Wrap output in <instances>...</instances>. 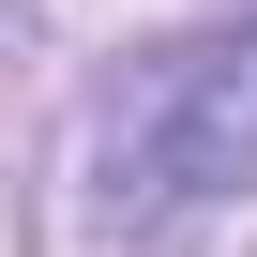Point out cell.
Returning a JSON list of instances; mask_svg holds the SVG:
<instances>
[{
	"label": "cell",
	"instance_id": "6da1fadb",
	"mask_svg": "<svg viewBox=\"0 0 257 257\" xmlns=\"http://www.w3.org/2000/svg\"><path fill=\"white\" fill-rule=\"evenodd\" d=\"M91 227H182L212 197H257V16L182 31L91 91Z\"/></svg>",
	"mask_w": 257,
	"mask_h": 257
}]
</instances>
